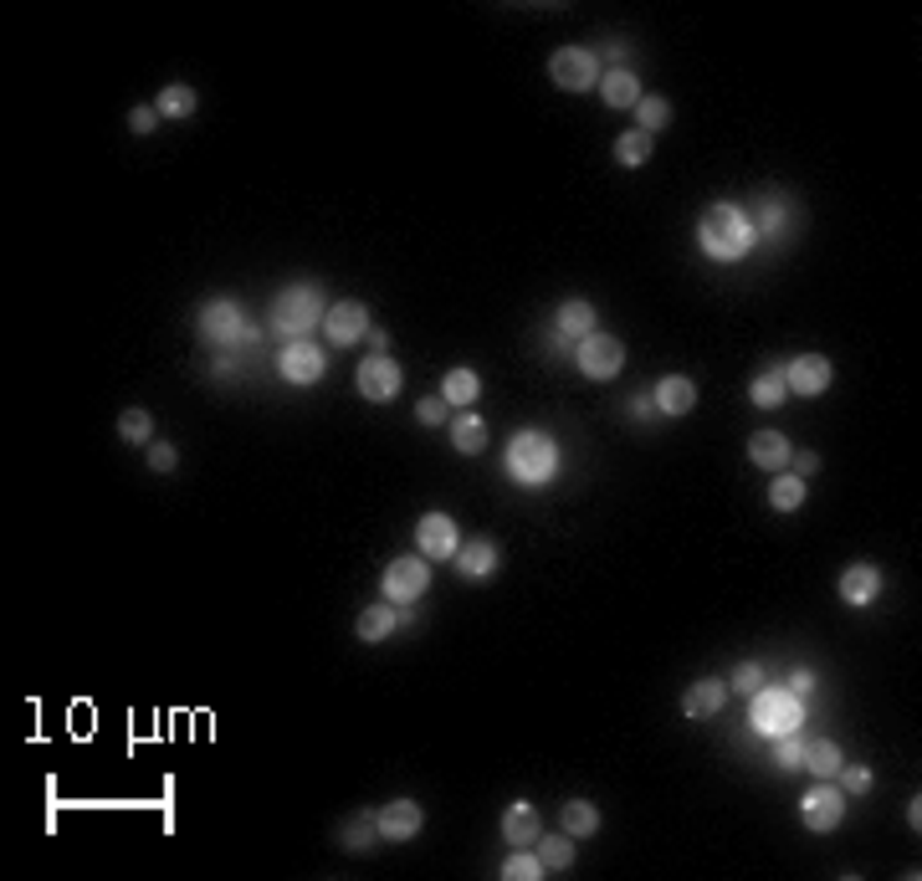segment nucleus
I'll return each mask as SVG.
<instances>
[{"label": "nucleus", "mask_w": 922, "mask_h": 881, "mask_svg": "<svg viewBox=\"0 0 922 881\" xmlns=\"http://www.w3.org/2000/svg\"><path fill=\"white\" fill-rule=\"evenodd\" d=\"M354 385H359V395H364V400H374V406H390V400L400 395L405 374H400V364H395L390 354H369V359H359Z\"/></svg>", "instance_id": "9"}, {"label": "nucleus", "mask_w": 922, "mask_h": 881, "mask_svg": "<svg viewBox=\"0 0 922 881\" xmlns=\"http://www.w3.org/2000/svg\"><path fill=\"white\" fill-rule=\"evenodd\" d=\"M118 436L129 440V446H149V440H154V415L144 406H129L123 415H118Z\"/></svg>", "instance_id": "35"}, {"label": "nucleus", "mask_w": 922, "mask_h": 881, "mask_svg": "<svg viewBox=\"0 0 922 881\" xmlns=\"http://www.w3.org/2000/svg\"><path fill=\"white\" fill-rule=\"evenodd\" d=\"M749 400L758 410H779L789 400V385H785V364H774V370L754 374V385H749Z\"/></svg>", "instance_id": "27"}, {"label": "nucleus", "mask_w": 922, "mask_h": 881, "mask_svg": "<svg viewBox=\"0 0 922 881\" xmlns=\"http://www.w3.org/2000/svg\"><path fill=\"white\" fill-rule=\"evenodd\" d=\"M876 594H882V569L876 564H851L846 575H840V600L851 605V611H866V605H876Z\"/></svg>", "instance_id": "19"}, {"label": "nucleus", "mask_w": 922, "mask_h": 881, "mask_svg": "<svg viewBox=\"0 0 922 881\" xmlns=\"http://www.w3.org/2000/svg\"><path fill=\"white\" fill-rule=\"evenodd\" d=\"M830 379H836V364L825 354H800L785 364V385L789 395H805V400H815V395L830 390Z\"/></svg>", "instance_id": "12"}, {"label": "nucleus", "mask_w": 922, "mask_h": 881, "mask_svg": "<svg viewBox=\"0 0 922 881\" xmlns=\"http://www.w3.org/2000/svg\"><path fill=\"white\" fill-rule=\"evenodd\" d=\"M416 421L426 425V431H441V425H452V406H446L441 395H431V400H420L416 406Z\"/></svg>", "instance_id": "42"}, {"label": "nucleus", "mask_w": 922, "mask_h": 881, "mask_svg": "<svg viewBox=\"0 0 922 881\" xmlns=\"http://www.w3.org/2000/svg\"><path fill=\"white\" fill-rule=\"evenodd\" d=\"M553 472H559V440L549 431H518V436L507 440V476L518 482V487H549Z\"/></svg>", "instance_id": "2"}, {"label": "nucleus", "mask_w": 922, "mask_h": 881, "mask_svg": "<svg viewBox=\"0 0 922 881\" xmlns=\"http://www.w3.org/2000/svg\"><path fill=\"white\" fill-rule=\"evenodd\" d=\"M323 334H328V343L334 349H354L359 339H369V307L364 303H334L328 313H323Z\"/></svg>", "instance_id": "13"}, {"label": "nucleus", "mask_w": 922, "mask_h": 881, "mask_svg": "<svg viewBox=\"0 0 922 881\" xmlns=\"http://www.w3.org/2000/svg\"><path fill=\"white\" fill-rule=\"evenodd\" d=\"M640 93H646V87H640V77L631 68H604L600 72V98L610 102V108H615V113H631V108H636L640 102Z\"/></svg>", "instance_id": "21"}, {"label": "nucleus", "mask_w": 922, "mask_h": 881, "mask_svg": "<svg viewBox=\"0 0 922 881\" xmlns=\"http://www.w3.org/2000/svg\"><path fill=\"white\" fill-rule=\"evenodd\" d=\"M543 835V825H538V810L528 805V799H518V805H507L503 810V841L513 850H528Z\"/></svg>", "instance_id": "24"}, {"label": "nucleus", "mask_w": 922, "mask_h": 881, "mask_svg": "<svg viewBox=\"0 0 922 881\" xmlns=\"http://www.w3.org/2000/svg\"><path fill=\"white\" fill-rule=\"evenodd\" d=\"M195 87H184V83H169L165 93H159V102H154V108H159V119H190V113H195Z\"/></svg>", "instance_id": "36"}, {"label": "nucleus", "mask_w": 922, "mask_h": 881, "mask_svg": "<svg viewBox=\"0 0 922 881\" xmlns=\"http://www.w3.org/2000/svg\"><path fill=\"white\" fill-rule=\"evenodd\" d=\"M129 129H134L139 138L154 134V129H159V108H134V113H129Z\"/></svg>", "instance_id": "44"}, {"label": "nucleus", "mask_w": 922, "mask_h": 881, "mask_svg": "<svg viewBox=\"0 0 922 881\" xmlns=\"http://www.w3.org/2000/svg\"><path fill=\"white\" fill-rule=\"evenodd\" d=\"M400 626H410V611H405V605H369V611L354 620V630H359L364 645H385Z\"/></svg>", "instance_id": "18"}, {"label": "nucleus", "mask_w": 922, "mask_h": 881, "mask_svg": "<svg viewBox=\"0 0 922 881\" xmlns=\"http://www.w3.org/2000/svg\"><path fill=\"white\" fill-rule=\"evenodd\" d=\"M498 564H503V548H498V539H487V533H477V539H467L456 548V575L462 579H492Z\"/></svg>", "instance_id": "17"}, {"label": "nucleus", "mask_w": 922, "mask_h": 881, "mask_svg": "<svg viewBox=\"0 0 922 881\" xmlns=\"http://www.w3.org/2000/svg\"><path fill=\"white\" fill-rule=\"evenodd\" d=\"M758 687H764V666H758V661H738V666H733V677H728V692L754 697Z\"/></svg>", "instance_id": "39"}, {"label": "nucleus", "mask_w": 922, "mask_h": 881, "mask_svg": "<svg viewBox=\"0 0 922 881\" xmlns=\"http://www.w3.org/2000/svg\"><path fill=\"white\" fill-rule=\"evenodd\" d=\"M631 415H636V421H651V415H656L651 395H636V406H631Z\"/></svg>", "instance_id": "46"}, {"label": "nucleus", "mask_w": 922, "mask_h": 881, "mask_svg": "<svg viewBox=\"0 0 922 881\" xmlns=\"http://www.w3.org/2000/svg\"><path fill=\"white\" fill-rule=\"evenodd\" d=\"M697 246H703L707 262H722V267H733L743 256L758 246V231H754V216L743 210V205H707L703 220H697Z\"/></svg>", "instance_id": "1"}, {"label": "nucleus", "mask_w": 922, "mask_h": 881, "mask_svg": "<svg viewBox=\"0 0 922 881\" xmlns=\"http://www.w3.org/2000/svg\"><path fill=\"white\" fill-rule=\"evenodd\" d=\"M503 881H543V861H538V850H513L503 861Z\"/></svg>", "instance_id": "37"}, {"label": "nucleus", "mask_w": 922, "mask_h": 881, "mask_svg": "<svg viewBox=\"0 0 922 881\" xmlns=\"http://www.w3.org/2000/svg\"><path fill=\"white\" fill-rule=\"evenodd\" d=\"M789 461H794V476H815V472H821V457H815V451H794Z\"/></svg>", "instance_id": "45"}, {"label": "nucleus", "mask_w": 922, "mask_h": 881, "mask_svg": "<svg viewBox=\"0 0 922 881\" xmlns=\"http://www.w3.org/2000/svg\"><path fill=\"white\" fill-rule=\"evenodd\" d=\"M785 226H789V216H785V201H764V216L754 220V231L758 237H785Z\"/></svg>", "instance_id": "41"}, {"label": "nucleus", "mask_w": 922, "mask_h": 881, "mask_svg": "<svg viewBox=\"0 0 922 881\" xmlns=\"http://www.w3.org/2000/svg\"><path fill=\"white\" fill-rule=\"evenodd\" d=\"M631 113H636V129H640V134H661V129L671 123V102H667V98H656V93H640V102L631 108Z\"/></svg>", "instance_id": "33"}, {"label": "nucleus", "mask_w": 922, "mask_h": 881, "mask_svg": "<svg viewBox=\"0 0 922 881\" xmlns=\"http://www.w3.org/2000/svg\"><path fill=\"white\" fill-rule=\"evenodd\" d=\"M534 850H538V861H543V871H570V866H574V835L570 831L538 835Z\"/></svg>", "instance_id": "28"}, {"label": "nucleus", "mask_w": 922, "mask_h": 881, "mask_svg": "<svg viewBox=\"0 0 922 881\" xmlns=\"http://www.w3.org/2000/svg\"><path fill=\"white\" fill-rule=\"evenodd\" d=\"M574 364H579V374L585 379H615V374L625 370V343L615 339V334H589V339L574 343Z\"/></svg>", "instance_id": "7"}, {"label": "nucleus", "mask_w": 922, "mask_h": 881, "mask_svg": "<svg viewBox=\"0 0 922 881\" xmlns=\"http://www.w3.org/2000/svg\"><path fill=\"white\" fill-rule=\"evenodd\" d=\"M840 795H872V763H840Z\"/></svg>", "instance_id": "38"}, {"label": "nucleus", "mask_w": 922, "mask_h": 881, "mask_svg": "<svg viewBox=\"0 0 922 881\" xmlns=\"http://www.w3.org/2000/svg\"><path fill=\"white\" fill-rule=\"evenodd\" d=\"M749 728L758 738H785V733L805 728V702L794 687H758L749 697Z\"/></svg>", "instance_id": "3"}, {"label": "nucleus", "mask_w": 922, "mask_h": 881, "mask_svg": "<svg viewBox=\"0 0 922 881\" xmlns=\"http://www.w3.org/2000/svg\"><path fill=\"white\" fill-rule=\"evenodd\" d=\"M344 846H349L354 856H369V850L380 846V820H374V810L354 814L349 825H344Z\"/></svg>", "instance_id": "32"}, {"label": "nucleus", "mask_w": 922, "mask_h": 881, "mask_svg": "<svg viewBox=\"0 0 922 881\" xmlns=\"http://www.w3.org/2000/svg\"><path fill=\"white\" fill-rule=\"evenodd\" d=\"M328 303H323V288L319 282H292L272 298V328L283 334V339H308V328H319Z\"/></svg>", "instance_id": "4"}, {"label": "nucleus", "mask_w": 922, "mask_h": 881, "mask_svg": "<svg viewBox=\"0 0 922 881\" xmlns=\"http://www.w3.org/2000/svg\"><path fill=\"white\" fill-rule=\"evenodd\" d=\"M201 334H205V343L231 349V354H247L252 343H262V328L247 323L241 303H231V298H211V303L201 307Z\"/></svg>", "instance_id": "5"}, {"label": "nucleus", "mask_w": 922, "mask_h": 881, "mask_svg": "<svg viewBox=\"0 0 922 881\" xmlns=\"http://www.w3.org/2000/svg\"><path fill=\"white\" fill-rule=\"evenodd\" d=\"M800 820H805V831H815V835L836 831L840 820H846V795H840V784H830V780L810 784L805 799H800Z\"/></svg>", "instance_id": "8"}, {"label": "nucleus", "mask_w": 922, "mask_h": 881, "mask_svg": "<svg viewBox=\"0 0 922 881\" xmlns=\"http://www.w3.org/2000/svg\"><path fill=\"white\" fill-rule=\"evenodd\" d=\"M810 687H815V672H794V692H800V697H805V692H810Z\"/></svg>", "instance_id": "48"}, {"label": "nucleus", "mask_w": 922, "mask_h": 881, "mask_svg": "<svg viewBox=\"0 0 922 881\" xmlns=\"http://www.w3.org/2000/svg\"><path fill=\"white\" fill-rule=\"evenodd\" d=\"M431 590V564H420V554H405L385 569V600L390 605H416L420 594Z\"/></svg>", "instance_id": "10"}, {"label": "nucleus", "mask_w": 922, "mask_h": 881, "mask_svg": "<svg viewBox=\"0 0 922 881\" xmlns=\"http://www.w3.org/2000/svg\"><path fill=\"white\" fill-rule=\"evenodd\" d=\"M728 681H718V677H703V681H692L687 692H682V712H687V717H697V723H703V717H718L722 712V702H728Z\"/></svg>", "instance_id": "23"}, {"label": "nucleus", "mask_w": 922, "mask_h": 881, "mask_svg": "<svg viewBox=\"0 0 922 881\" xmlns=\"http://www.w3.org/2000/svg\"><path fill=\"white\" fill-rule=\"evenodd\" d=\"M477 395H482V374L467 370V364H456V370L441 374V400L452 410H471L477 406Z\"/></svg>", "instance_id": "25"}, {"label": "nucleus", "mask_w": 922, "mask_h": 881, "mask_svg": "<svg viewBox=\"0 0 922 881\" xmlns=\"http://www.w3.org/2000/svg\"><path fill=\"white\" fill-rule=\"evenodd\" d=\"M595 323H600L595 303H589V298H570V303H559V313H553V343L564 349V343L589 339V334H595Z\"/></svg>", "instance_id": "15"}, {"label": "nucleus", "mask_w": 922, "mask_h": 881, "mask_svg": "<svg viewBox=\"0 0 922 881\" xmlns=\"http://www.w3.org/2000/svg\"><path fill=\"white\" fill-rule=\"evenodd\" d=\"M600 51L589 47H559L549 57V77L553 87H564V93H589V87H600Z\"/></svg>", "instance_id": "6"}, {"label": "nucleus", "mask_w": 922, "mask_h": 881, "mask_svg": "<svg viewBox=\"0 0 922 881\" xmlns=\"http://www.w3.org/2000/svg\"><path fill=\"white\" fill-rule=\"evenodd\" d=\"M452 446L462 451V457H477L487 446V421L477 415V410H456V421H452Z\"/></svg>", "instance_id": "26"}, {"label": "nucleus", "mask_w": 922, "mask_h": 881, "mask_svg": "<svg viewBox=\"0 0 922 881\" xmlns=\"http://www.w3.org/2000/svg\"><path fill=\"white\" fill-rule=\"evenodd\" d=\"M559 820H564V831H570L574 841H589V835L600 831V810H595L589 799H570V805L559 810Z\"/></svg>", "instance_id": "31"}, {"label": "nucleus", "mask_w": 922, "mask_h": 881, "mask_svg": "<svg viewBox=\"0 0 922 881\" xmlns=\"http://www.w3.org/2000/svg\"><path fill=\"white\" fill-rule=\"evenodd\" d=\"M323 370H328V359H323L319 343H308V339H287L283 354H277V374H283L287 385H319Z\"/></svg>", "instance_id": "11"}, {"label": "nucleus", "mask_w": 922, "mask_h": 881, "mask_svg": "<svg viewBox=\"0 0 922 881\" xmlns=\"http://www.w3.org/2000/svg\"><path fill=\"white\" fill-rule=\"evenodd\" d=\"M149 467L154 472H175V467H180V451H175L169 440H149Z\"/></svg>", "instance_id": "43"}, {"label": "nucleus", "mask_w": 922, "mask_h": 881, "mask_svg": "<svg viewBox=\"0 0 922 881\" xmlns=\"http://www.w3.org/2000/svg\"><path fill=\"white\" fill-rule=\"evenodd\" d=\"M840 744H830V738H810L805 744V763L800 769H810L815 780H836V769H840Z\"/></svg>", "instance_id": "29"}, {"label": "nucleus", "mask_w": 922, "mask_h": 881, "mask_svg": "<svg viewBox=\"0 0 922 881\" xmlns=\"http://www.w3.org/2000/svg\"><path fill=\"white\" fill-rule=\"evenodd\" d=\"M416 548H420V559H456V548H462L456 523L446 512H426L416 523Z\"/></svg>", "instance_id": "14"}, {"label": "nucleus", "mask_w": 922, "mask_h": 881, "mask_svg": "<svg viewBox=\"0 0 922 881\" xmlns=\"http://www.w3.org/2000/svg\"><path fill=\"white\" fill-rule=\"evenodd\" d=\"M907 825H912V831L922 825V799L918 795H912V805H907Z\"/></svg>", "instance_id": "49"}, {"label": "nucleus", "mask_w": 922, "mask_h": 881, "mask_svg": "<svg viewBox=\"0 0 922 881\" xmlns=\"http://www.w3.org/2000/svg\"><path fill=\"white\" fill-rule=\"evenodd\" d=\"M789 457H794V440L785 431H754L749 436V461H754L758 472H785Z\"/></svg>", "instance_id": "20"}, {"label": "nucleus", "mask_w": 922, "mask_h": 881, "mask_svg": "<svg viewBox=\"0 0 922 881\" xmlns=\"http://www.w3.org/2000/svg\"><path fill=\"white\" fill-rule=\"evenodd\" d=\"M369 343H374V354H390V334H385V328H369Z\"/></svg>", "instance_id": "47"}, {"label": "nucleus", "mask_w": 922, "mask_h": 881, "mask_svg": "<svg viewBox=\"0 0 922 881\" xmlns=\"http://www.w3.org/2000/svg\"><path fill=\"white\" fill-rule=\"evenodd\" d=\"M374 820H380V841H410V835H420V825H426V810H420L416 799H390V805H380L374 810Z\"/></svg>", "instance_id": "16"}, {"label": "nucleus", "mask_w": 922, "mask_h": 881, "mask_svg": "<svg viewBox=\"0 0 922 881\" xmlns=\"http://www.w3.org/2000/svg\"><path fill=\"white\" fill-rule=\"evenodd\" d=\"M805 497H810L805 476H794V472H774V482H769V503H774L779 512L805 508Z\"/></svg>", "instance_id": "30"}, {"label": "nucleus", "mask_w": 922, "mask_h": 881, "mask_svg": "<svg viewBox=\"0 0 922 881\" xmlns=\"http://www.w3.org/2000/svg\"><path fill=\"white\" fill-rule=\"evenodd\" d=\"M805 744L810 738H800V733L774 738V763H779V769H800V763H805Z\"/></svg>", "instance_id": "40"}, {"label": "nucleus", "mask_w": 922, "mask_h": 881, "mask_svg": "<svg viewBox=\"0 0 922 881\" xmlns=\"http://www.w3.org/2000/svg\"><path fill=\"white\" fill-rule=\"evenodd\" d=\"M646 159H651V134L631 129V134L615 138V165H621V170H640Z\"/></svg>", "instance_id": "34"}, {"label": "nucleus", "mask_w": 922, "mask_h": 881, "mask_svg": "<svg viewBox=\"0 0 922 881\" xmlns=\"http://www.w3.org/2000/svg\"><path fill=\"white\" fill-rule=\"evenodd\" d=\"M651 406L661 410V415H692V406H697V385H692L687 374H667V379H656Z\"/></svg>", "instance_id": "22"}]
</instances>
